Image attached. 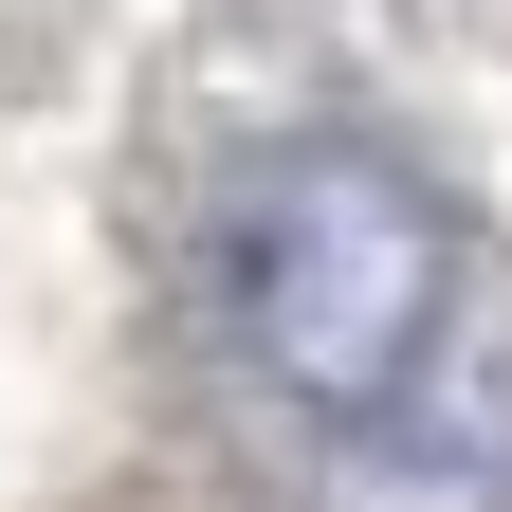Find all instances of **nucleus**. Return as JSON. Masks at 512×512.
<instances>
[{
    "mask_svg": "<svg viewBox=\"0 0 512 512\" xmlns=\"http://www.w3.org/2000/svg\"><path fill=\"white\" fill-rule=\"evenodd\" d=\"M439 311H458V220L403 147L366 128H293L220 183V330L238 366L311 421H384L439 366Z\"/></svg>",
    "mask_w": 512,
    "mask_h": 512,
    "instance_id": "nucleus-1",
    "label": "nucleus"
},
{
    "mask_svg": "<svg viewBox=\"0 0 512 512\" xmlns=\"http://www.w3.org/2000/svg\"><path fill=\"white\" fill-rule=\"evenodd\" d=\"M494 421H458V403H384V421H348V476H330V512H494Z\"/></svg>",
    "mask_w": 512,
    "mask_h": 512,
    "instance_id": "nucleus-2",
    "label": "nucleus"
}]
</instances>
